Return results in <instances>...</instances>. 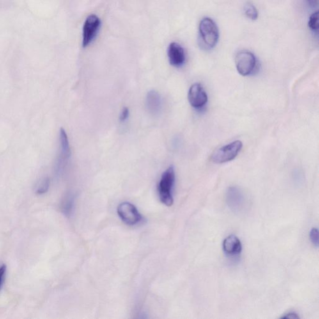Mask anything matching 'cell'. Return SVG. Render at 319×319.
Wrapping results in <instances>:
<instances>
[{
    "instance_id": "6da1fadb",
    "label": "cell",
    "mask_w": 319,
    "mask_h": 319,
    "mask_svg": "<svg viewBox=\"0 0 319 319\" xmlns=\"http://www.w3.org/2000/svg\"><path fill=\"white\" fill-rule=\"evenodd\" d=\"M175 181V169L173 166H170L163 173L158 188L160 201L166 206H170L173 205L172 189Z\"/></svg>"
},
{
    "instance_id": "7a4b0ae2",
    "label": "cell",
    "mask_w": 319,
    "mask_h": 319,
    "mask_svg": "<svg viewBox=\"0 0 319 319\" xmlns=\"http://www.w3.org/2000/svg\"><path fill=\"white\" fill-rule=\"evenodd\" d=\"M199 34L204 44L208 48H213L219 42V28L212 19L209 18H203L199 26Z\"/></svg>"
},
{
    "instance_id": "3957f363",
    "label": "cell",
    "mask_w": 319,
    "mask_h": 319,
    "mask_svg": "<svg viewBox=\"0 0 319 319\" xmlns=\"http://www.w3.org/2000/svg\"><path fill=\"white\" fill-rule=\"evenodd\" d=\"M243 148L242 141H236L217 149L211 156L214 164H221L231 161L236 157Z\"/></svg>"
},
{
    "instance_id": "277c9868",
    "label": "cell",
    "mask_w": 319,
    "mask_h": 319,
    "mask_svg": "<svg viewBox=\"0 0 319 319\" xmlns=\"http://www.w3.org/2000/svg\"><path fill=\"white\" fill-rule=\"evenodd\" d=\"M235 64L238 72L243 76H247L256 67V57L251 52L243 50L236 55Z\"/></svg>"
},
{
    "instance_id": "5b68a950",
    "label": "cell",
    "mask_w": 319,
    "mask_h": 319,
    "mask_svg": "<svg viewBox=\"0 0 319 319\" xmlns=\"http://www.w3.org/2000/svg\"><path fill=\"white\" fill-rule=\"evenodd\" d=\"M118 213L119 217L128 225L134 226L142 221L141 213L132 204L123 202L118 206Z\"/></svg>"
},
{
    "instance_id": "8992f818",
    "label": "cell",
    "mask_w": 319,
    "mask_h": 319,
    "mask_svg": "<svg viewBox=\"0 0 319 319\" xmlns=\"http://www.w3.org/2000/svg\"><path fill=\"white\" fill-rule=\"evenodd\" d=\"M100 25V20L97 16L91 15L87 18L83 27V40L82 46L88 47L97 35Z\"/></svg>"
},
{
    "instance_id": "52a82bcc",
    "label": "cell",
    "mask_w": 319,
    "mask_h": 319,
    "mask_svg": "<svg viewBox=\"0 0 319 319\" xmlns=\"http://www.w3.org/2000/svg\"><path fill=\"white\" fill-rule=\"evenodd\" d=\"M188 98L193 107L200 109L207 103L208 96L200 84L195 83L190 87Z\"/></svg>"
},
{
    "instance_id": "ba28073f",
    "label": "cell",
    "mask_w": 319,
    "mask_h": 319,
    "mask_svg": "<svg viewBox=\"0 0 319 319\" xmlns=\"http://www.w3.org/2000/svg\"><path fill=\"white\" fill-rule=\"evenodd\" d=\"M227 202L232 210L235 212H242L245 207V199L244 194L239 188H229L227 192Z\"/></svg>"
},
{
    "instance_id": "9c48e42d",
    "label": "cell",
    "mask_w": 319,
    "mask_h": 319,
    "mask_svg": "<svg viewBox=\"0 0 319 319\" xmlns=\"http://www.w3.org/2000/svg\"><path fill=\"white\" fill-rule=\"evenodd\" d=\"M168 57L171 65L175 67H180L185 62L184 49L178 43H172L169 47Z\"/></svg>"
},
{
    "instance_id": "30bf717a",
    "label": "cell",
    "mask_w": 319,
    "mask_h": 319,
    "mask_svg": "<svg viewBox=\"0 0 319 319\" xmlns=\"http://www.w3.org/2000/svg\"><path fill=\"white\" fill-rule=\"evenodd\" d=\"M61 153L57 163V169L61 171L66 164L67 160L71 156V149L68 138L65 130L61 128L60 130Z\"/></svg>"
},
{
    "instance_id": "8fae6325",
    "label": "cell",
    "mask_w": 319,
    "mask_h": 319,
    "mask_svg": "<svg viewBox=\"0 0 319 319\" xmlns=\"http://www.w3.org/2000/svg\"><path fill=\"white\" fill-rule=\"evenodd\" d=\"M222 248L224 252L228 255H237L242 251V242L237 236L232 235L224 240Z\"/></svg>"
},
{
    "instance_id": "7c38bea8",
    "label": "cell",
    "mask_w": 319,
    "mask_h": 319,
    "mask_svg": "<svg viewBox=\"0 0 319 319\" xmlns=\"http://www.w3.org/2000/svg\"><path fill=\"white\" fill-rule=\"evenodd\" d=\"M146 105L149 112L157 114L162 107V98L159 93L155 91H149L146 98Z\"/></svg>"
},
{
    "instance_id": "4fadbf2b",
    "label": "cell",
    "mask_w": 319,
    "mask_h": 319,
    "mask_svg": "<svg viewBox=\"0 0 319 319\" xmlns=\"http://www.w3.org/2000/svg\"><path fill=\"white\" fill-rule=\"evenodd\" d=\"M245 13L249 19L255 21L258 19V12L255 6L251 3H247L245 7Z\"/></svg>"
},
{
    "instance_id": "5bb4252c",
    "label": "cell",
    "mask_w": 319,
    "mask_h": 319,
    "mask_svg": "<svg viewBox=\"0 0 319 319\" xmlns=\"http://www.w3.org/2000/svg\"><path fill=\"white\" fill-rule=\"evenodd\" d=\"M49 185L50 180L49 178L43 179L38 186L37 189H36V194L38 195L46 194L49 190Z\"/></svg>"
},
{
    "instance_id": "9a60e30c",
    "label": "cell",
    "mask_w": 319,
    "mask_h": 319,
    "mask_svg": "<svg viewBox=\"0 0 319 319\" xmlns=\"http://www.w3.org/2000/svg\"><path fill=\"white\" fill-rule=\"evenodd\" d=\"M309 27L311 30L318 32L319 30V12L314 13L311 16L309 21Z\"/></svg>"
},
{
    "instance_id": "2e32d148",
    "label": "cell",
    "mask_w": 319,
    "mask_h": 319,
    "mask_svg": "<svg viewBox=\"0 0 319 319\" xmlns=\"http://www.w3.org/2000/svg\"><path fill=\"white\" fill-rule=\"evenodd\" d=\"M73 206V198L71 196H68L64 201L62 205V210L64 214L69 215L72 211Z\"/></svg>"
},
{
    "instance_id": "e0dca14e",
    "label": "cell",
    "mask_w": 319,
    "mask_h": 319,
    "mask_svg": "<svg viewBox=\"0 0 319 319\" xmlns=\"http://www.w3.org/2000/svg\"><path fill=\"white\" fill-rule=\"evenodd\" d=\"M310 238L313 244L317 247L319 246V231L318 228H314L310 232Z\"/></svg>"
},
{
    "instance_id": "ac0fdd59",
    "label": "cell",
    "mask_w": 319,
    "mask_h": 319,
    "mask_svg": "<svg viewBox=\"0 0 319 319\" xmlns=\"http://www.w3.org/2000/svg\"><path fill=\"white\" fill-rule=\"evenodd\" d=\"M128 116H129V109L127 107L123 108L120 115V121L121 122L127 121Z\"/></svg>"
},
{
    "instance_id": "d6986e66",
    "label": "cell",
    "mask_w": 319,
    "mask_h": 319,
    "mask_svg": "<svg viewBox=\"0 0 319 319\" xmlns=\"http://www.w3.org/2000/svg\"><path fill=\"white\" fill-rule=\"evenodd\" d=\"M6 267L5 265H2L0 267V289L3 283L4 276H5Z\"/></svg>"
},
{
    "instance_id": "ffe728a7",
    "label": "cell",
    "mask_w": 319,
    "mask_h": 319,
    "mask_svg": "<svg viewBox=\"0 0 319 319\" xmlns=\"http://www.w3.org/2000/svg\"><path fill=\"white\" fill-rule=\"evenodd\" d=\"M299 316L295 313H290L287 314L286 316L282 317V319H299Z\"/></svg>"
},
{
    "instance_id": "44dd1931",
    "label": "cell",
    "mask_w": 319,
    "mask_h": 319,
    "mask_svg": "<svg viewBox=\"0 0 319 319\" xmlns=\"http://www.w3.org/2000/svg\"><path fill=\"white\" fill-rule=\"evenodd\" d=\"M310 5L312 6H317L318 5V0H307Z\"/></svg>"
}]
</instances>
